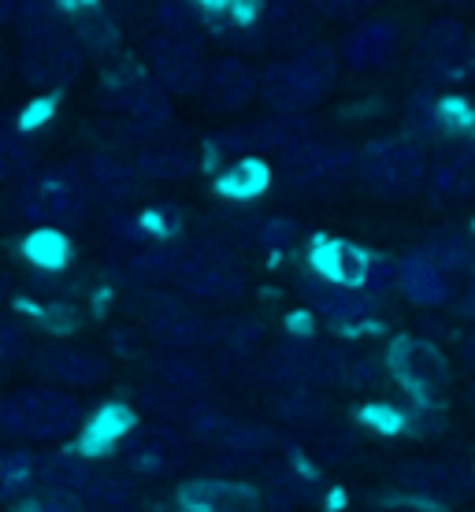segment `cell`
Wrapping results in <instances>:
<instances>
[{
    "instance_id": "1",
    "label": "cell",
    "mask_w": 475,
    "mask_h": 512,
    "mask_svg": "<svg viewBox=\"0 0 475 512\" xmlns=\"http://www.w3.org/2000/svg\"><path fill=\"white\" fill-rule=\"evenodd\" d=\"M82 427V405L64 386H23L0 397V438L64 442Z\"/></svg>"
},
{
    "instance_id": "2",
    "label": "cell",
    "mask_w": 475,
    "mask_h": 512,
    "mask_svg": "<svg viewBox=\"0 0 475 512\" xmlns=\"http://www.w3.org/2000/svg\"><path fill=\"white\" fill-rule=\"evenodd\" d=\"M93 205V193L86 190V182L78 175V167L56 164L45 171H26L19 179V193H15V208L19 216L38 223V227H78L86 223Z\"/></svg>"
},
{
    "instance_id": "3",
    "label": "cell",
    "mask_w": 475,
    "mask_h": 512,
    "mask_svg": "<svg viewBox=\"0 0 475 512\" xmlns=\"http://www.w3.org/2000/svg\"><path fill=\"white\" fill-rule=\"evenodd\" d=\"M338 78V56L327 45H309L297 60H283L271 64L264 71L257 86L264 93V101L283 112V116H301L327 97V90Z\"/></svg>"
},
{
    "instance_id": "4",
    "label": "cell",
    "mask_w": 475,
    "mask_h": 512,
    "mask_svg": "<svg viewBox=\"0 0 475 512\" xmlns=\"http://www.w3.org/2000/svg\"><path fill=\"white\" fill-rule=\"evenodd\" d=\"M19 78L34 90H60L75 82L86 64V49L78 45L67 23L45 26L34 34H19Z\"/></svg>"
},
{
    "instance_id": "5",
    "label": "cell",
    "mask_w": 475,
    "mask_h": 512,
    "mask_svg": "<svg viewBox=\"0 0 475 512\" xmlns=\"http://www.w3.org/2000/svg\"><path fill=\"white\" fill-rule=\"evenodd\" d=\"M364 186L383 197H405L424 182V149L409 138H386L357 156Z\"/></svg>"
},
{
    "instance_id": "6",
    "label": "cell",
    "mask_w": 475,
    "mask_h": 512,
    "mask_svg": "<svg viewBox=\"0 0 475 512\" xmlns=\"http://www.w3.org/2000/svg\"><path fill=\"white\" fill-rule=\"evenodd\" d=\"M145 60H149V71L160 82L164 93H197L201 82H205V56H201V45L190 34H153L145 41Z\"/></svg>"
},
{
    "instance_id": "7",
    "label": "cell",
    "mask_w": 475,
    "mask_h": 512,
    "mask_svg": "<svg viewBox=\"0 0 475 512\" xmlns=\"http://www.w3.org/2000/svg\"><path fill=\"white\" fill-rule=\"evenodd\" d=\"M171 282L182 294L201 297V301H234L242 294V275L231 268V260L208 249H193V253L175 256Z\"/></svg>"
},
{
    "instance_id": "8",
    "label": "cell",
    "mask_w": 475,
    "mask_h": 512,
    "mask_svg": "<svg viewBox=\"0 0 475 512\" xmlns=\"http://www.w3.org/2000/svg\"><path fill=\"white\" fill-rule=\"evenodd\" d=\"M101 104H108L119 116H127L130 134H138V138L160 130L164 123H171L167 93L160 90L156 78H145V75H130L123 82H116V86L101 90Z\"/></svg>"
},
{
    "instance_id": "9",
    "label": "cell",
    "mask_w": 475,
    "mask_h": 512,
    "mask_svg": "<svg viewBox=\"0 0 475 512\" xmlns=\"http://www.w3.org/2000/svg\"><path fill=\"white\" fill-rule=\"evenodd\" d=\"M34 372L49 386H64V390H90V386L108 379V360L93 349L67 346V342H52L34 353Z\"/></svg>"
},
{
    "instance_id": "10",
    "label": "cell",
    "mask_w": 475,
    "mask_h": 512,
    "mask_svg": "<svg viewBox=\"0 0 475 512\" xmlns=\"http://www.w3.org/2000/svg\"><path fill=\"white\" fill-rule=\"evenodd\" d=\"M145 331L153 334V342H160L164 349H197V346H208L216 331H212V323L201 316V312H193L190 305H182L175 297H149V305H145Z\"/></svg>"
},
{
    "instance_id": "11",
    "label": "cell",
    "mask_w": 475,
    "mask_h": 512,
    "mask_svg": "<svg viewBox=\"0 0 475 512\" xmlns=\"http://www.w3.org/2000/svg\"><path fill=\"white\" fill-rule=\"evenodd\" d=\"M123 461H127L130 472L138 475H171L186 457V446H182L179 431H171L164 423H153V427H130L123 435Z\"/></svg>"
},
{
    "instance_id": "12",
    "label": "cell",
    "mask_w": 475,
    "mask_h": 512,
    "mask_svg": "<svg viewBox=\"0 0 475 512\" xmlns=\"http://www.w3.org/2000/svg\"><path fill=\"white\" fill-rule=\"evenodd\" d=\"M349 164H357V156L338 145H323V141L301 138L290 149H283V171L294 186H309V182L334 179L349 171Z\"/></svg>"
},
{
    "instance_id": "13",
    "label": "cell",
    "mask_w": 475,
    "mask_h": 512,
    "mask_svg": "<svg viewBox=\"0 0 475 512\" xmlns=\"http://www.w3.org/2000/svg\"><path fill=\"white\" fill-rule=\"evenodd\" d=\"M398 483L412 494L427 498H461L475 487V468L461 461H435V464H401Z\"/></svg>"
},
{
    "instance_id": "14",
    "label": "cell",
    "mask_w": 475,
    "mask_h": 512,
    "mask_svg": "<svg viewBox=\"0 0 475 512\" xmlns=\"http://www.w3.org/2000/svg\"><path fill=\"white\" fill-rule=\"evenodd\" d=\"M257 71L242 60H216L212 67H205V82H201V90H205L208 104L216 108V112H242L245 104L253 101V93H257Z\"/></svg>"
},
{
    "instance_id": "15",
    "label": "cell",
    "mask_w": 475,
    "mask_h": 512,
    "mask_svg": "<svg viewBox=\"0 0 475 512\" xmlns=\"http://www.w3.org/2000/svg\"><path fill=\"white\" fill-rule=\"evenodd\" d=\"M78 175L86 182V190L93 197H101L108 205H123L138 193V171L134 164L119 160L112 153H90L82 164H78Z\"/></svg>"
},
{
    "instance_id": "16",
    "label": "cell",
    "mask_w": 475,
    "mask_h": 512,
    "mask_svg": "<svg viewBox=\"0 0 475 512\" xmlns=\"http://www.w3.org/2000/svg\"><path fill=\"white\" fill-rule=\"evenodd\" d=\"M179 505L186 512H257L260 498L231 479H197L179 490Z\"/></svg>"
},
{
    "instance_id": "17",
    "label": "cell",
    "mask_w": 475,
    "mask_h": 512,
    "mask_svg": "<svg viewBox=\"0 0 475 512\" xmlns=\"http://www.w3.org/2000/svg\"><path fill=\"white\" fill-rule=\"evenodd\" d=\"M390 364H394L401 383L412 386V390H438L446 383V357L431 342H420V338H401L390 353Z\"/></svg>"
},
{
    "instance_id": "18",
    "label": "cell",
    "mask_w": 475,
    "mask_h": 512,
    "mask_svg": "<svg viewBox=\"0 0 475 512\" xmlns=\"http://www.w3.org/2000/svg\"><path fill=\"white\" fill-rule=\"evenodd\" d=\"M97 472L86 453L78 449H52L38 457V487L67 490V494H82L90 475Z\"/></svg>"
},
{
    "instance_id": "19",
    "label": "cell",
    "mask_w": 475,
    "mask_h": 512,
    "mask_svg": "<svg viewBox=\"0 0 475 512\" xmlns=\"http://www.w3.org/2000/svg\"><path fill=\"white\" fill-rule=\"evenodd\" d=\"M398 26L394 23H364L346 38V64L349 67H383L398 52Z\"/></svg>"
},
{
    "instance_id": "20",
    "label": "cell",
    "mask_w": 475,
    "mask_h": 512,
    "mask_svg": "<svg viewBox=\"0 0 475 512\" xmlns=\"http://www.w3.org/2000/svg\"><path fill=\"white\" fill-rule=\"evenodd\" d=\"M464 52H468V34L453 19H438L420 34V64L431 71H446V67L461 64Z\"/></svg>"
},
{
    "instance_id": "21",
    "label": "cell",
    "mask_w": 475,
    "mask_h": 512,
    "mask_svg": "<svg viewBox=\"0 0 475 512\" xmlns=\"http://www.w3.org/2000/svg\"><path fill=\"white\" fill-rule=\"evenodd\" d=\"M309 301L316 305V312H323L327 320H338V323L364 320L372 312V301L364 294H357V286H338V282H327V279L309 282Z\"/></svg>"
},
{
    "instance_id": "22",
    "label": "cell",
    "mask_w": 475,
    "mask_h": 512,
    "mask_svg": "<svg viewBox=\"0 0 475 512\" xmlns=\"http://www.w3.org/2000/svg\"><path fill=\"white\" fill-rule=\"evenodd\" d=\"M398 282H401V290H405L416 305H442L446 294H450V282H446L442 268H438L427 253L409 256L398 271Z\"/></svg>"
},
{
    "instance_id": "23",
    "label": "cell",
    "mask_w": 475,
    "mask_h": 512,
    "mask_svg": "<svg viewBox=\"0 0 475 512\" xmlns=\"http://www.w3.org/2000/svg\"><path fill=\"white\" fill-rule=\"evenodd\" d=\"M71 34L86 52H112L119 45V23L104 12V4H75L71 8Z\"/></svg>"
},
{
    "instance_id": "24",
    "label": "cell",
    "mask_w": 475,
    "mask_h": 512,
    "mask_svg": "<svg viewBox=\"0 0 475 512\" xmlns=\"http://www.w3.org/2000/svg\"><path fill=\"white\" fill-rule=\"evenodd\" d=\"M193 153L182 145H145L142 153L134 156V171L138 179L149 182H179L193 171Z\"/></svg>"
},
{
    "instance_id": "25",
    "label": "cell",
    "mask_w": 475,
    "mask_h": 512,
    "mask_svg": "<svg viewBox=\"0 0 475 512\" xmlns=\"http://www.w3.org/2000/svg\"><path fill=\"white\" fill-rule=\"evenodd\" d=\"M38 490V457L30 449H0V501H23Z\"/></svg>"
},
{
    "instance_id": "26",
    "label": "cell",
    "mask_w": 475,
    "mask_h": 512,
    "mask_svg": "<svg viewBox=\"0 0 475 512\" xmlns=\"http://www.w3.org/2000/svg\"><path fill=\"white\" fill-rule=\"evenodd\" d=\"M316 271H320V279H327V282L357 286V282H364V275H368V260H364V253H360L357 245L331 242L316 253Z\"/></svg>"
},
{
    "instance_id": "27",
    "label": "cell",
    "mask_w": 475,
    "mask_h": 512,
    "mask_svg": "<svg viewBox=\"0 0 475 512\" xmlns=\"http://www.w3.org/2000/svg\"><path fill=\"white\" fill-rule=\"evenodd\" d=\"M153 372H156V383L167 386V390H175V394H182V397H197L208 386V372H205V368H201L197 360L182 357L179 349H175L171 357L156 360Z\"/></svg>"
},
{
    "instance_id": "28",
    "label": "cell",
    "mask_w": 475,
    "mask_h": 512,
    "mask_svg": "<svg viewBox=\"0 0 475 512\" xmlns=\"http://www.w3.org/2000/svg\"><path fill=\"white\" fill-rule=\"evenodd\" d=\"M30 164H34V145H30V138L15 127L12 116L0 112V182L23 179L26 171H30Z\"/></svg>"
},
{
    "instance_id": "29",
    "label": "cell",
    "mask_w": 475,
    "mask_h": 512,
    "mask_svg": "<svg viewBox=\"0 0 475 512\" xmlns=\"http://www.w3.org/2000/svg\"><path fill=\"white\" fill-rule=\"evenodd\" d=\"M82 501H86L90 512H123V509H134V487H130L123 475L93 472L86 490H82Z\"/></svg>"
},
{
    "instance_id": "30",
    "label": "cell",
    "mask_w": 475,
    "mask_h": 512,
    "mask_svg": "<svg viewBox=\"0 0 475 512\" xmlns=\"http://www.w3.org/2000/svg\"><path fill=\"white\" fill-rule=\"evenodd\" d=\"M264 19H268V34H275V41H305L312 34L309 12L305 0H268L264 4Z\"/></svg>"
},
{
    "instance_id": "31",
    "label": "cell",
    "mask_w": 475,
    "mask_h": 512,
    "mask_svg": "<svg viewBox=\"0 0 475 512\" xmlns=\"http://www.w3.org/2000/svg\"><path fill=\"white\" fill-rule=\"evenodd\" d=\"M212 446H219L223 453H231V457H253V453H264L271 446V435L257 423H242V420H223V427L216 431L212 438Z\"/></svg>"
},
{
    "instance_id": "32",
    "label": "cell",
    "mask_w": 475,
    "mask_h": 512,
    "mask_svg": "<svg viewBox=\"0 0 475 512\" xmlns=\"http://www.w3.org/2000/svg\"><path fill=\"white\" fill-rule=\"evenodd\" d=\"M435 190L446 193V197H468V193H475V149L472 153L450 156V160H438Z\"/></svg>"
},
{
    "instance_id": "33",
    "label": "cell",
    "mask_w": 475,
    "mask_h": 512,
    "mask_svg": "<svg viewBox=\"0 0 475 512\" xmlns=\"http://www.w3.org/2000/svg\"><path fill=\"white\" fill-rule=\"evenodd\" d=\"M268 186V167L253 160V156H242L238 164L219 179V190L227 197H257L260 190Z\"/></svg>"
},
{
    "instance_id": "34",
    "label": "cell",
    "mask_w": 475,
    "mask_h": 512,
    "mask_svg": "<svg viewBox=\"0 0 475 512\" xmlns=\"http://www.w3.org/2000/svg\"><path fill=\"white\" fill-rule=\"evenodd\" d=\"M12 23L19 34H34L45 26L64 23V4L60 0H15Z\"/></svg>"
},
{
    "instance_id": "35",
    "label": "cell",
    "mask_w": 475,
    "mask_h": 512,
    "mask_svg": "<svg viewBox=\"0 0 475 512\" xmlns=\"http://www.w3.org/2000/svg\"><path fill=\"white\" fill-rule=\"evenodd\" d=\"M275 412H279L286 423L312 427V423L323 420V401L316 394H309V386H305V390H283V397L275 401Z\"/></svg>"
},
{
    "instance_id": "36",
    "label": "cell",
    "mask_w": 475,
    "mask_h": 512,
    "mask_svg": "<svg viewBox=\"0 0 475 512\" xmlns=\"http://www.w3.org/2000/svg\"><path fill=\"white\" fill-rule=\"evenodd\" d=\"M15 512H90L82 494H67V490H49L38 487L34 494H26L23 501L12 505Z\"/></svg>"
},
{
    "instance_id": "37",
    "label": "cell",
    "mask_w": 475,
    "mask_h": 512,
    "mask_svg": "<svg viewBox=\"0 0 475 512\" xmlns=\"http://www.w3.org/2000/svg\"><path fill=\"white\" fill-rule=\"evenodd\" d=\"M175 249H164V245H149L142 253L130 256V275L142 282H164L171 279V268H175Z\"/></svg>"
},
{
    "instance_id": "38",
    "label": "cell",
    "mask_w": 475,
    "mask_h": 512,
    "mask_svg": "<svg viewBox=\"0 0 475 512\" xmlns=\"http://www.w3.org/2000/svg\"><path fill=\"white\" fill-rule=\"evenodd\" d=\"M156 23L167 34H190V38H197L201 15H197V8H193L190 0H160L156 4Z\"/></svg>"
},
{
    "instance_id": "39",
    "label": "cell",
    "mask_w": 475,
    "mask_h": 512,
    "mask_svg": "<svg viewBox=\"0 0 475 512\" xmlns=\"http://www.w3.org/2000/svg\"><path fill=\"white\" fill-rule=\"evenodd\" d=\"M130 427H134V423H130V416L123 409L101 412V416L93 420L90 435H86V449L93 453V449H104V446H119Z\"/></svg>"
},
{
    "instance_id": "40",
    "label": "cell",
    "mask_w": 475,
    "mask_h": 512,
    "mask_svg": "<svg viewBox=\"0 0 475 512\" xmlns=\"http://www.w3.org/2000/svg\"><path fill=\"white\" fill-rule=\"evenodd\" d=\"M26 353H30L26 331L12 320V316H4V312H0V372H4V368H12V364H19Z\"/></svg>"
},
{
    "instance_id": "41",
    "label": "cell",
    "mask_w": 475,
    "mask_h": 512,
    "mask_svg": "<svg viewBox=\"0 0 475 512\" xmlns=\"http://www.w3.org/2000/svg\"><path fill=\"white\" fill-rule=\"evenodd\" d=\"M30 260L38 264V268H45V271H52V268H60L64 264V238L52 231V227H41L34 238H30Z\"/></svg>"
},
{
    "instance_id": "42",
    "label": "cell",
    "mask_w": 475,
    "mask_h": 512,
    "mask_svg": "<svg viewBox=\"0 0 475 512\" xmlns=\"http://www.w3.org/2000/svg\"><path fill=\"white\" fill-rule=\"evenodd\" d=\"M271 490H275V498L283 501V505H305V501H312V483L305 475H297V468L275 472Z\"/></svg>"
},
{
    "instance_id": "43",
    "label": "cell",
    "mask_w": 475,
    "mask_h": 512,
    "mask_svg": "<svg viewBox=\"0 0 475 512\" xmlns=\"http://www.w3.org/2000/svg\"><path fill=\"white\" fill-rule=\"evenodd\" d=\"M257 338H260V327H257V323H249V320L231 323V346L238 349V353L253 349V342H257Z\"/></svg>"
},
{
    "instance_id": "44",
    "label": "cell",
    "mask_w": 475,
    "mask_h": 512,
    "mask_svg": "<svg viewBox=\"0 0 475 512\" xmlns=\"http://www.w3.org/2000/svg\"><path fill=\"white\" fill-rule=\"evenodd\" d=\"M104 12L112 19H142L145 15V0H108Z\"/></svg>"
},
{
    "instance_id": "45",
    "label": "cell",
    "mask_w": 475,
    "mask_h": 512,
    "mask_svg": "<svg viewBox=\"0 0 475 512\" xmlns=\"http://www.w3.org/2000/svg\"><path fill=\"white\" fill-rule=\"evenodd\" d=\"M320 15H331V19H342V15L357 12V0H309Z\"/></svg>"
},
{
    "instance_id": "46",
    "label": "cell",
    "mask_w": 475,
    "mask_h": 512,
    "mask_svg": "<svg viewBox=\"0 0 475 512\" xmlns=\"http://www.w3.org/2000/svg\"><path fill=\"white\" fill-rule=\"evenodd\" d=\"M290 238H294V227H290V223H283V219H275V223H268V227H264V242H268V245H286Z\"/></svg>"
},
{
    "instance_id": "47",
    "label": "cell",
    "mask_w": 475,
    "mask_h": 512,
    "mask_svg": "<svg viewBox=\"0 0 475 512\" xmlns=\"http://www.w3.org/2000/svg\"><path fill=\"white\" fill-rule=\"evenodd\" d=\"M12 12H15V0H0V26L12 23Z\"/></svg>"
},
{
    "instance_id": "48",
    "label": "cell",
    "mask_w": 475,
    "mask_h": 512,
    "mask_svg": "<svg viewBox=\"0 0 475 512\" xmlns=\"http://www.w3.org/2000/svg\"><path fill=\"white\" fill-rule=\"evenodd\" d=\"M464 312H468V316H475V279H472V286H468V294H464Z\"/></svg>"
},
{
    "instance_id": "49",
    "label": "cell",
    "mask_w": 475,
    "mask_h": 512,
    "mask_svg": "<svg viewBox=\"0 0 475 512\" xmlns=\"http://www.w3.org/2000/svg\"><path fill=\"white\" fill-rule=\"evenodd\" d=\"M464 357H468V364L475 368V334L468 338V342H464Z\"/></svg>"
},
{
    "instance_id": "50",
    "label": "cell",
    "mask_w": 475,
    "mask_h": 512,
    "mask_svg": "<svg viewBox=\"0 0 475 512\" xmlns=\"http://www.w3.org/2000/svg\"><path fill=\"white\" fill-rule=\"evenodd\" d=\"M12 294V282H8V275H0V301Z\"/></svg>"
},
{
    "instance_id": "51",
    "label": "cell",
    "mask_w": 475,
    "mask_h": 512,
    "mask_svg": "<svg viewBox=\"0 0 475 512\" xmlns=\"http://www.w3.org/2000/svg\"><path fill=\"white\" fill-rule=\"evenodd\" d=\"M468 397H472V409H475V383H472V394H468Z\"/></svg>"
}]
</instances>
